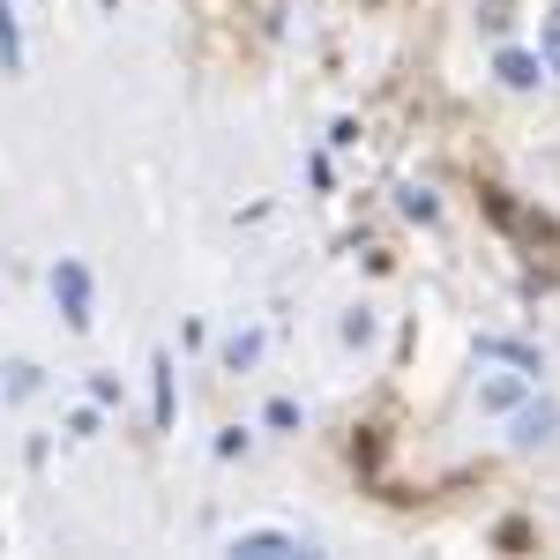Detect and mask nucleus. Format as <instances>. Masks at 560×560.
<instances>
[{"label": "nucleus", "mask_w": 560, "mask_h": 560, "mask_svg": "<svg viewBox=\"0 0 560 560\" xmlns=\"http://www.w3.org/2000/svg\"><path fill=\"white\" fill-rule=\"evenodd\" d=\"M52 292H60L68 329H90V269L83 261H60V269H52Z\"/></svg>", "instance_id": "obj_1"}, {"label": "nucleus", "mask_w": 560, "mask_h": 560, "mask_svg": "<svg viewBox=\"0 0 560 560\" xmlns=\"http://www.w3.org/2000/svg\"><path fill=\"white\" fill-rule=\"evenodd\" d=\"M224 553H240V560H292V553H306L292 530H240Z\"/></svg>", "instance_id": "obj_2"}, {"label": "nucleus", "mask_w": 560, "mask_h": 560, "mask_svg": "<svg viewBox=\"0 0 560 560\" xmlns=\"http://www.w3.org/2000/svg\"><path fill=\"white\" fill-rule=\"evenodd\" d=\"M493 75H501L509 90H530V83H546V60H538V52H516V45H509V52L493 60Z\"/></svg>", "instance_id": "obj_3"}, {"label": "nucleus", "mask_w": 560, "mask_h": 560, "mask_svg": "<svg viewBox=\"0 0 560 560\" xmlns=\"http://www.w3.org/2000/svg\"><path fill=\"white\" fill-rule=\"evenodd\" d=\"M560 411L553 404H530V411H516V448H538V441H553Z\"/></svg>", "instance_id": "obj_4"}, {"label": "nucleus", "mask_w": 560, "mask_h": 560, "mask_svg": "<svg viewBox=\"0 0 560 560\" xmlns=\"http://www.w3.org/2000/svg\"><path fill=\"white\" fill-rule=\"evenodd\" d=\"M150 411H158V427H173V359L165 351L150 359Z\"/></svg>", "instance_id": "obj_5"}, {"label": "nucleus", "mask_w": 560, "mask_h": 560, "mask_svg": "<svg viewBox=\"0 0 560 560\" xmlns=\"http://www.w3.org/2000/svg\"><path fill=\"white\" fill-rule=\"evenodd\" d=\"M0 68H23V38H15V15L0 0Z\"/></svg>", "instance_id": "obj_6"}, {"label": "nucleus", "mask_w": 560, "mask_h": 560, "mask_svg": "<svg viewBox=\"0 0 560 560\" xmlns=\"http://www.w3.org/2000/svg\"><path fill=\"white\" fill-rule=\"evenodd\" d=\"M523 388L516 382H486V404H493V411H509V404H516Z\"/></svg>", "instance_id": "obj_7"}, {"label": "nucleus", "mask_w": 560, "mask_h": 560, "mask_svg": "<svg viewBox=\"0 0 560 560\" xmlns=\"http://www.w3.org/2000/svg\"><path fill=\"white\" fill-rule=\"evenodd\" d=\"M546 52H553V68H560V15L546 23Z\"/></svg>", "instance_id": "obj_8"}]
</instances>
